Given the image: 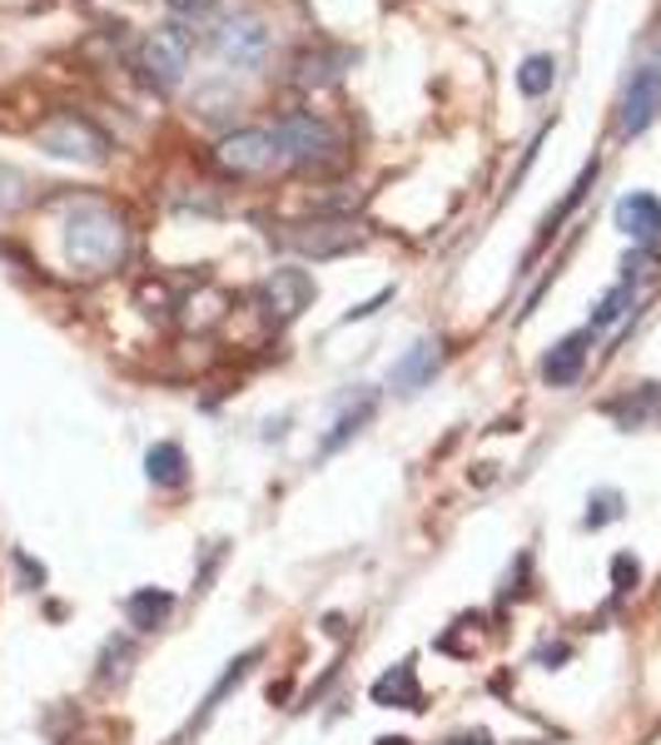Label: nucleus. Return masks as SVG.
<instances>
[{"label":"nucleus","instance_id":"f257e3e1","mask_svg":"<svg viewBox=\"0 0 661 745\" xmlns=\"http://www.w3.org/2000/svg\"><path fill=\"white\" fill-rule=\"evenodd\" d=\"M65 268L75 278H105L130 258V219L105 199H71L65 204Z\"/></svg>","mask_w":661,"mask_h":745},{"label":"nucleus","instance_id":"f03ea898","mask_svg":"<svg viewBox=\"0 0 661 745\" xmlns=\"http://www.w3.org/2000/svg\"><path fill=\"white\" fill-rule=\"evenodd\" d=\"M274 135H279L284 145V159L299 169H339L343 159H349V145H343V135L329 125L323 115H313V109H299V115H284L279 125H274Z\"/></svg>","mask_w":661,"mask_h":745},{"label":"nucleus","instance_id":"7ed1b4c3","mask_svg":"<svg viewBox=\"0 0 661 745\" xmlns=\"http://www.w3.org/2000/svg\"><path fill=\"white\" fill-rule=\"evenodd\" d=\"M35 145L55 159H75V164H105V155H110V135L100 125H90L85 115H75V109L45 115L35 125Z\"/></svg>","mask_w":661,"mask_h":745},{"label":"nucleus","instance_id":"20e7f679","mask_svg":"<svg viewBox=\"0 0 661 745\" xmlns=\"http://www.w3.org/2000/svg\"><path fill=\"white\" fill-rule=\"evenodd\" d=\"M214 164L234 179H264L269 169L289 164V159H284V145L274 129H234L214 145Z\"/></svg>","mask_w":661,"mask_h":745},{"label":"nucleus","instance_id":"39448f33","mask_svg":"<svg viewBox=\"0 0 661 745\" xmlns=\"http://www.w3.org/2000/svg\"><path fill=\"white\" fill-rule=\"evenodd\" d=\"M184 65H190V30L184 25H164V30H150V35H145V45H140L145 85L174 89L184 79Z\"/></svg>","mask_w":661,"mask_h":745},{"label":"nucleus","instance_id":"423d86ee","mask_svg":"<svg viewBox=\"0 0 661 745\" xmlns=\"http://www.w3.org/2000/svg\"><path fill=\"white\" fill-rule=\"evenodd\" d=\"M284 238H289L303 258H339L363 244V228L353 224L349 214H313L309 224H294Z\"/></svg>","mask_w":661,"mask_h":745},{"label":"nucleus","instance_id":"0eeeda50","mask_svg":"<svg viewBox=\"0 0 661 745\" xmlns=\"http://www.w3.org/2000/svg\"><path fill=\"white\" fill-rule=\"evenodd\" d=\"M657 109H661V60H651V65H641L637 75L627 79V95H621V109H617L621 139L647 135V125L657 119Z\"/></svg>","mask_w":661,"mask_h":745},{"label":"nucleus","instance_id":"6e6552de","mask_svg":"<svg viewBox=\"0 0 661 745\" xmlns=\"http://www.w3.org/2000/svg\"><path fill=\"white\" fill-rule=\"evenodd\" d=\"M313 294H319V288H313V278L303 274V268H274L259 288V304H264V313L274 318V328H284L313 304Z\"/></svg>","mask_w":661,"mask_h":745},{"label":"nucleus","instance_id":"1a4fd4ad","mask_svg":"<svg viewBox=\"0 0 661 745\" xmlns=\"http://www.w3.org/2000/svg\"><path fill=\"white\" fill-rule=\"evenodd\" d=\"M214 45H220V55L234 60V65H259L264 50H269V30H264L259 20L239 15V20H224V25L214 30Z\"/></svg>","mask_w":661,"mask_h":745},{"label":"nucleus","instance_id":"9d476101","mask_svg":"<svg viewBox=\"0 0 661 745\" xmlns=\"http://www.w3.org/2000/svg\"><path fill=\"white\" fill-rule=\"evenodd\" d=\"M617 228L627 238H637L641 248L661 244V199L657 194H627L617 199Z\"/></svg>","mask_w":661,"mask_h":745},{"label":"nucleus","instance_id":"9b49d317","mask_svg":"<svg viewBox=\"0 0 661 745\" xmlns=\"http://www.w3.org/2000/svg\"><path fill=\"white\" fill-rule=\"evenodd\" d=\"M587 343H591V333H567L562 338V343L542 358V383L547 387H572L577 383L582 368H587Z\"/></svg>","mask_w":661,"mask_h":745},{"label":"nucleus","instance_id":"f8f14e48","mask_svg":"<svg viewBox=\"0 0 661 745\" xmlns=\"http://www.w3.org/2000/svg\"><path fill=\"white\" fill-rule=\"evenodd\" d=\"M373 701L388 705V711H423V685H418L413 661H398L393 671H383L373 681Z\"/></svg>","mask_w":661,"mask_h":745},{"label":"nucleus","instance_id":"ddd939ff","mask_svg":"<svg viewBox=\"0 0 661 745\" xmlns=\"http://www.w3.org/2000/svg\"><path fill=\"white\" fill-rule=\"evenodd\" d=\"M607 417H611V423H621L627 433H631V427L657 423V417H661V383H641V387H631L627 397H611Z\"/></svg>","mask_w":661,"mask_h":745},{"label":"nucleus","instance_id":"4468645a","mask_svg":"<svg viewBox=\"0 0 661 745\" xmlns=\"http://www.w3.org/2000/svg\"><path fill=\"white\" fill-rule=\"evenodd\" d=\"M438 363H443V348L438 343H413L408 353L393 363V387H398V393H418V387L438 373Z\"/></svg>","mask_w":661,"mask_h":745},{"label":"nucleus","instance_id":"2eb2a0df","mask_svg":"<svg viewBox=\"0 0 661 745\" xmlns=\"http://www.w3.org/2000/svg\"><path fill=\"white\" fill-rule=\"evenodd\" d=\"M174 611V596L160 592V586H145V592L125 596V616H130L135 631H154V626H164Z\"/></svg>","mask_w":661,"mask_h":745},{"label":"nucleus","instance_id":"dca6fc26","mask_svg":"<svg viewBox=\"0 0 661 745\" xmlns=\"http://www.w3.org/2000/svg\"><path fill=\"white\" fill-rule=\"evenodd\" d=\"M145 472H150L154 487H184V482H190L184 447H180V443H154L150 453H145Z\"/></svg>","mask_w":661,"mask_h":745},{"label":"nucleus","instance_id":"f3484780","mask_svg":"<svg viewBox=\"0 0 661 745\" xmlns=\"http://www.w3.org/2000/svg\"><path fill=\"white\" fill-rule=\"evenodd\" d=\"M349 65V50H319V55H299L294 65V85H329V79L343 75Z\"/></svg>","mask_w":661,"mask_h":745},{"label":"nucleus","instance_id":"a211bd4d","mask_svg":"<svg viewBox=\"0 0 661 745\" xmlns=\"http://www.w3.org/2000/svg\"><path fill=\"white\" fill-rule=\"evenodd\" d=\"M373 407H379V397H373V393H359V407H343L339 423H333V433L323 437V453H339V447L349 443V437L373 417Z\"/></svg>","mask_w":661,"mask_h":745},{"label":"nucleus","instance_id":"6ab92c4d","mask_svg":"<svg viewBox=\"0 0 661 745\" xmlns=\"http://www.w3.org/2000/svg\"><path fill=\"white\" fill-rule=\"evenodd\" d=\"M552 79H557V60H552V55H527V60H522V70H518V89H522L527 99L547 95Z\"/></svg>","mask_w":661,"mask_h":745},{"label":"nucleus","instance_id":"aec40b11","mask_svg":"<svg viewBox=\"0 0 661 745\" xmlns=\"http://www.w3.org/2000/svg\"><path fill=\"white\" fill-rule=\"evenodd\" d=\"M130 661H135L130 636H115V641H105V651H100V681L105 685L125 681V675H130Z\"/></svg>","mask_w":661,"mask_h":745},{"label":"nucleus","instance_id":"412c9836","mask_svg":"<svg viewBox=\"0 0 661 745\" xmlns=\"http://www.w3.org/2000/svg\"><path fill=\"white\" fill-rule=\"evenodd\" d=\"M631 298H637V288H631L627 278H621V284L611 288V294L601 298L597 308H591V328H611V323H621V318H627V308H631Z\"/></svg>","mask_w":661,"mask_h":745},{"label":"nucleus","instance_id":"4be33fe9","mask_svg":"<svg viewBox=\"0 0 661 745\" xmlns=\"http://www.w3.org/2000/svg\"><path fill=\"white\" fill-rule=\"evenodd\" d=\"M621 517V492H611V487H601V492H591L587 502V517H582V526H607Z\"/></svg>","mask_w":661,"mask_h":745},{"label":"nucleus","instance_id":"5701e85b","mask_svg":"<svg viewBox=\"0 0 661 745\" xmlns=\"http://www.w3.org/2000/svg\"><path fill=\"white\" fill-rule=\"evenodd\" d=\"M637 576H641V572H637V562H631V556H617V562H611V582H617L621 596L637 586Z\"/></svg>","mask_w":661,"mask_h":745},{"label":"nucleus","instance_id":"b1692460","mask_svg":"<svg viewBox=\"0 0 661 745\" xmlns=\"http://www.w3.org/2000/svg\"><path fill=\"white\" fill-rule=\"evenodd\" d=\"M174 10H180V15H194L204 25V20L214 15V0H174Z\"/></svg>","mask_w":661,"mask_h":745},{"label":"nucleus","instance_id":"393cba45","mask_svg":"<svg viewBox=\"0 0 661 745\" xmlns=\"http://www.w3.org/2000/svg\"><path fill=\"white\" fill-rule=\"evenodd\" d=\"M15 566H21L25 586H41V582H45V566H41V562H31V556H25V552H15Z\"/></svg>","mask_w":661,"mask_h":745},{"label":"nucleus","instance_id":"a878e982","mask_svg":"<svg viewBox=\"0 0 661 745\" xmlns=\"http://www.w3.org/2000/svg\"><path fill=\"white\" fill-rule=\"evenodd\" d=\"M388 298H393V288H383V294H379V298H369V304H359V308H353V313H349V318H343V323H353V318H369V313H379V308H383V304H388Z\"/></svg>","mask_w":661,"mask_h":745},{"label":"nucleus","instance_id":"bb28decb","mask_svg":"<svg viewBox=\"0 0 661 745\" xmlns=\"http://www.w3.org/2000/svg\"><path fill=\"white\" fill-rule=\"evenodd\" d=\"M448 745H492V735L488 731H458Z\"/></svg>","mask_w":661,"mask_h":745},{"label":"nucleus","instance_id":"cd10ccee","mask_svg":"<svg viewBox=\"0 0 661 745\" xmlns=\"http://www.w3.org/2000/svg\"><path fill=\"white\" fill-rule=\"evenodd\" d=\"M379 745H413V741H408V735H383Z\"/></svg>","mask_w":661,"mask_h":745}]
</instances>
